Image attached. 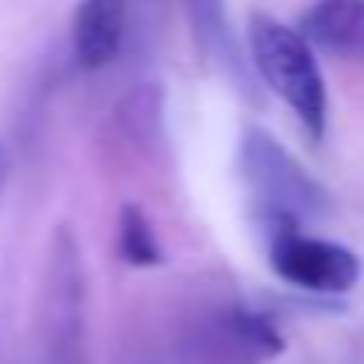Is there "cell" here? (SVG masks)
I'll return each instance as SVG.
<instances>
[{"label":"cell","mask_w":364,"mask_h":364,"mask_svg":"<svg viewBox=\"0 0 364 364\" xmlns=\"http://www.w3.org/2000/svg\"><path fill=\"white\" fill-rule=\"evenodd\" d=\"M236 164L264 232L289 225L304 229V222L325 218L332 211L328 190L264 129L243 132Z\"/></svg>","instance_id":"1"},{"label":"cell","mask_w":364,"mask_h":364,"mask_svg":"<svg viewBox=\"0 0 364 364\" xmlns=\"http://www.w3.org/2000/svg\"><path fill=\"white\" fill-rule=\"evenodd\" d=\"M36 364H90L86 261L72 225H58L47 243L36 300Z\"/></svg>","instance_id":"2"},{"label":"cell","mask_w":364,"mask_h":364,"mask_svg":"<svg viewBox=\"0 0 364 364\" xmlns=\"http://www.w3.org/2000/svg\"><path fill=\"white\" fill-rule=\"evenodd\" d=\"M247 43H250V65L261 75V82L296 114V122L311 139H321L328 97L314 47L300 36V29H289L264 11L250 15Z\"/></svg>","instance_id":"3"},{"label":"cell","mask_w":364,"mask_h":364,"mask_svg":"<svg viewBox=\"0 0 364 364\" xmlns=\"http://www.w3.org/2000/svg\"><path fill=\"white\" fill-rule=\"evenodd\" d=\"M286 350L282 332L261 311L225 304L197 318L182 339V364H268Z\"/></svg>","instance_id":"4"},{"label":"cell","mask_w":364,"mask_h":364,"mask_svg":"<svg viewBox=\"0 0 364 364\" xmlns=\"http://www.w3.org/2000/svg\"><path fill=\"white\" fill-rule=\"evenodd\" d=\"M264 236H268L272 272L282 282H289L304 293L339 296V293H350L360 282V257L336 240L311 236L296 225L275 229V232H264Z\"/></svg>","instance_id":"5"},{"label":"cell","mask_w":364,"mask_h":364,"mask_svg":"<svg viewBox=\"0 0 364 364\" xmlns=\"http://www.w3.org/2000/svg\"><path fill=\"white\" fill-rule=\"evenodd\" d=\"M129 0H79L72 15V58L82 72L107 68L125 43Z\"/></svg>","instance_id":"6"},{"label":"cell","mask_w":364,"mask_h":364,"mask_svg":"<svg viewBox=\"0 0 364 364\" xmlns=\"http://www.w3.org/2000/svg\"><path fill=\"white\" fill-rule=\"evenodd\" d=\"M300 36L346 61H364V0H314L304 11Z\"/></svg>","instance_id":"7"},{"label":"cell","mask_w":364,"mask_h":364,"mask_svg":"<svg viewBox=\"0 0 364 364\" xmlns=\"http://www.w3.org/2000/svg\"><path fill=\"white\" fill-rule=\"evenodd\" d=\"M186 11H190L193 40L204 50V58L215 61L225 75H232L240 90H250V75H247L250 58H243L236 47V36L222 11V0H186Z\"/></svg>","instance_id":"8"},{"label":"cell","mask_w":364,"mask_h":364,"mask_svg":"<svg viewBox=\"0 0 364 364\" xmlns=\"http://www.w3.org/2000/svg\"><path fill=\"white\" fill-rule=\"evenodd\" d=\"M161 125H164V90L157 82L129 90L114 107V129L136 146L161 143Z\"/></svg>","instance_id":"9"},{"label":"cell","mask_w":364,"mask_h":364,"mask_svg":"<svg viewBox=\"0 0 364 364\" xmlns=\"http://www.w3.org/2000/svg\"><path fill=\"white\" fill-rule=\"evenodd\" d=\"M118 254L129 268H157L164 261L154 225L139 204H125L118 215Z\"/></svg>","instance_id":"10"},{"label":"cell","mask_w":364,"mask_h":364,"mask_svg":"<svg viewBox=\"0 0 364 364\" xmlns=\"http://www.w3.org/2000/svg\"><path fill=\"white\" fill-rule=\"evenodd\" d=\"M8 175H11V150L0 143V197H4V186H8Z\"/></svg>","instance_id":"11"}]
</instances>
